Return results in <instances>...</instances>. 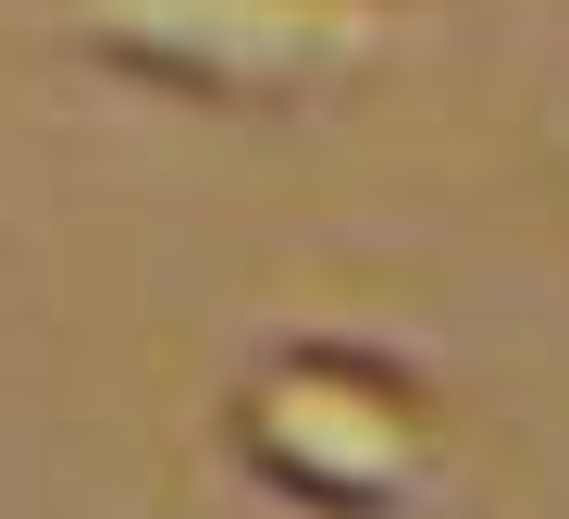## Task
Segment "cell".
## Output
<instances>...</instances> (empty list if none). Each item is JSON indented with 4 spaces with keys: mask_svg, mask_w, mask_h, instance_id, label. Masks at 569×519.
Instances as JSON below:
<instances>
[{
    "mask_svg": "<svg viewBox=\"0 0 569 519\" xmlns=\"http://www.w3.org/2000/svg\"><path fill=\"white\" fill-rule=\"evenodd\" d=\"M38 13H50V50L87 74L161 87L186 112L284 124L409 62L433 0H38Z\"/></svg>",
    "mask_w": 569,
    "mask_h": 519,
    "instance_id": "7a4b0ae2",
    "label": "cell"
},
{
    "mask_svg": "<svg viewBox=\"0 0 569 519\" xmlns=\"http://www.w3.org/2000/svg\"><path fill=\"white\" fill-rule=\"evenodd\" d=\"M223 458L298 519H421L458 482V408L371 335H260L223 371Z\"/></svg>",
    "mask_w": 569,
    "mask_h": 519,
    "instance_id": "6da1fadb",
    "label": "cell"
}]
</instances>
